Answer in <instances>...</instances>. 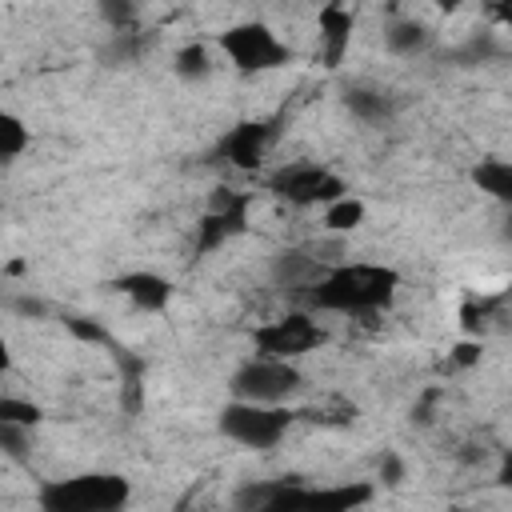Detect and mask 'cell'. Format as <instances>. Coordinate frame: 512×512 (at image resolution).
I'll use <instances>...</instances> for the list:
<instances>
[{
  "label": "cell",
  "instance_id": "22",
  "mask_svg": "<svg viewBox=\"0 0 512 512\" xmlns=\"http://www.w3.org/2000/svg\"><path fill=\"white\" fill-rule=\"evenodd\" d=\"M380 476H388V484H400V464H396V456H384Z\"/></svg>",
  "mask_w": 512,
  "mask_h": 512
},
{
  "label": "cell",
  "instance_id": "4",
  "mask_svg": "<svg viewBox=\"0 0 512 512\" xmlns=\"http://www.w3.org/2000/svg\"><path fill=\"white\" fill-rule=\"evenodd\" d=\"M216 48L224 52V60L240 76H260V72H276V68L292 64V48L264 20H240V24L224 28L220 40H216Z\"/></svg>",
  "mask_w": 512,
  "mask_h": 512
},
{
  "label": "cell",
  "instance_id": "9",
  "mask_svg": "<svg viewBox=\"0 0 512 512\" xmlns=\"http://www.w3.org/2000/svg\"><path fill=\"white\" fill-rule=\"evenodd\" d=\"M248 208H252V196L248 192H236V188H216L200 224H196V252L208 256L216 248H224L228 240H236L244 228H248Z\"/></svg>",
  "mask_w": 512,
  "mask_h": 512
},
{
  "label": "cell",
  "instance_id": "6",
  "mask_svg": "<svg viewBox=\"0 0 512 512\" xmlns=\"http://www.w3.org/2000/svg\"><path fill=\"white\" fill-rule=\"evenodd\" d=\"M268 192L292 208H328L332 200L348 196V184L340 172H332L328 164H316V160H296V164H284L268 176Z\"/></svg>",
  "mask_w": 512,
  "mask_h": 512
},
{
  "label": "cell",
  "instance_id": "17",
  "mask_svg": "<svg viewBox=\"0 0 512 512\" xmlns=\"http://www.w3.org/2000/svg\"><path fill=\"white\" fill-rule=\"evenodd\" d=\"M172 68H176V76L184 80V84H204L208 76H212V52L200 44V40H192V44H184V48H176V56H172Z\"/></svg>",
  "mask_w": 512,
  "mask_h": 512
},
{
  "label": "cell",
  "instance_id": "21",
  "mask_svg": "<svg viewBox=\"0 0 512 512\" xmlns=\"http://www.w3.org/2000/svg\"><path fill=\"white\" fill-rule=\"evenodd\" d=\"M12 372V344H8V336L0 332V376H8Z\"/></svg>",
  "mask_w": 512,
  "mask_h": 512
},
{
  "label": "cell",
  "instance_id": "14",
  "mask_svg": "<svg viewBox=\"0 0 512 512\" xmlns=\"http://www.w3.org/2000/svg\"><path fill=\"white\" fill-rule=\"evenodd\" d=\"M344 108L360 124H384L396 112V96L388 88H376V84H348L344 88Z\"/></svg>",
  "mask_w": 512,
  "mask_h": 512
},
{
  "label": "cell",
  "instance_id": "7",
  "mask_svg": "<svg viewBox=\"0 0 512 512\" xmlns=\"http://www.w3.org/2000/svg\"><path fill=\"white\" fill-rule=\"evenodd\" d=\"M300 388H304V372L292 360H268V356L244 360L228 380L232 400L244 404H288Z\"/></svg>",
  "mask_w": 512,
  "mask_h": 512
},
{
  "label": "cell",
  "instance_id": "12",
  "mask_svg": "<svg viewBox=\"0 0 512 512\" xmlns=\"http://www.w3.org/2000/svg\"><path fill=\"white\" fill-rule=\"evenodd\" d=\"M316 28H320V60H324L328 68H340L344 56H348V44H352L356 16H352L344 4H324Z\"/></svg>",
  "mask_w": 512,
  "mask_h": 512
},
{
  "label": "cell",
  "instance_id": "3",
  "mask_svg": "<svg viewBox=\"0 0 512 512\" xmlns=\"http://www.w3.org/2000/svg\"><path fill=\"white\" fill-rule=\"evenodd\" d=\"M128 500H132V480L108 468L68 472L36 488L40 512H124Z\"/></svg>",
  "mask_w": 512,
  "mask_h": 512
},
{
  "label": "cell",
  "instance_id": "2",
  "mask_svg": "<svg viewBox=\"0 0 512 512\" xmlns=\"http://www.w3.org/2000/svg\"><path fill=\"white\" fill-rule=\"evenodd\" d=\"M372 500L368 480L352 484H300V480H272L252 484L240 492V512H360Z\"/></svg>",
  "mask_w": 512,
  "mask_h": 512
},
{
  "label": "cell",
  "instance_id": "1",
  "mask_svg": "<svg viewBox=\"0 0 512 512\" xmlns=\"http://www.w3.org/2000/svg\"><path fill=\"white\" fill-rule=\"evenodd\" d=\"M400 292V272L388 264H368V260H348V264H328L320 280L304 292L308 308L332 312V316H372L384 312Z\"/></svg>",
  "mask_w": 512,
  "mask_h": 512
},
{
  "label": "cell",
  "instance_id": "8",
  "mask_svg": "<svg viewBox=\"0 0 512 512\" xmlns=\"http://www.w3.org/2000/svg\"><path fill=\"white\" fill-rule=\"evenodd\" d=\"M320 340H324V328H320L308 312L276 316V320H268V324H260V328L252 332V348H256V356H268V360H292V364H296V356L320 348Z\"/></svg>",
  "mask_w": 512,
  "mask_h": 512
},
{
  "label": "cell",
  "instance_id": "15",
  "mask_svg": "<svg viewBox=\"0 0 512 512\" xmlns=\"http://www.w3.org/2000/svg\"><path fill=\"white\" fill-rule=\"evenodd\" d=\"M432 40H436V32H432L424 20H416V16H396V20L384 28V44H388L396 56H416V52H424Z\"/></svg>",
  "mask_w": 512,
  "mask_h": 512
},
{
  "label": "cell",
  "instance_id": "20",
  "mask_svg": "<svg viewBox=\"0 0 512 512\" xmlns=\"http://www.w3.org/2000/svg\"><path fill=\"white\" fill-rule=\"evenodd\" d=\"M40 424V408L32 400L20 396H0V428H36Z\"/></svg>",
  "mask_w": 512,
  "mask_h": 512
},
{
  "label": "cell",
  "instance_id": "18",
  "mask_svg": "<svg viewBox=\"0 0 512 512\" xmlns=\"http://www.w3.org/2000/svg\"><path fill=\"white\" fill-rule=\"evenodd\" d=\"M28 144H32V132H28V124H24L16 112L0 108V164H12V160H20V156L28 152Z\"/></svg>",
  "mask_w": 512,
  "mask_h": 512
},
{
  "label": "cell",
  "instance_id": "10",
  "mask_svg": "<svg viewBox=\"0 0 512 512\" xmlns=\"http://www.w3.org/2000/svg\"><path fill=\"white\" fill-rule=\"evenodd\" d=\"M272 136H276L272 120H240V124H232V128L220 136L216 152H220L232 168H240V172H256V168L264 164L268 148H272Z\"/></svg>",
  "mask_w": 512,
  "mask_h": 512
},
{
  "label": "cell",
  "instance_id": "11",
  "mask_svg": "<svg viewBox=\"0 0 512 512\" xmlns=\"http://www.w3.org/2000/svg\"><path fill=\"white\" fill-rule=\"evenodd\" d=\"M112 288H116L132 308H140V312H164V308L172 304V296H176L172 280H168V276H160V272H148V268L124 272Z\"/></svg>",
  "mask_w": 512,
  "mask_h": 512
},
{
  "label": "cell",
  "instance_id": "23",
  "mask_svg": "<svg viewBox=\"0 0 512 512\" xmlns=\"http://www.w3.org/2000/svg\"><path fill=\"white\" fill-rule=\"evenodd\" d=\"M0 216H4V204H0Z\"/></svg>",
  "mask_w": 512,
  "mask_h": 512
},
{
  "label": "cell",
  "instance_id": "13",
  "mask_svg": "<svg viewBox=\"0 0 512 512\" xmlns=\"http://www.w3.org/2000/svg\"><path fill=\"white\" fill-rule=\"evenodd\" d=\"M320 272H324L320 256H312V252H304V248H284V252L276 256V264H272V280H276L280 288H296V292H308V288L320 280Z\"/></svg>",
  "mask_w": 512,
  "mask_h": 512
},
{
  "label": "cell",
  "instance_id": "16",
  "mask_svg": "<svg viewBox=\"0 0 512 512\" xmlns=\"http://www.w3.org/2000/svg\"><path fill=\"white\" fill-rule=\"evenodd\" d=\"M472 184H476L484 196H492V200H500V204H512V164H508V160H500V156L480 160V164L472 168Z\"/></svg>",
  "mask_w": 512,
  "mask_h": 512
},
{
  "label": "cell",
  "instance_id": "19",
  "mask_svg": "<svg viewBox=\"0 0 512 512\" xmlns=\"http://www.w3.org/2000/svg\"><path fill=\"white\" fill-rule=\"evenodd\" d=\"M364 200H356L352 192L348 196H340V200H332L328 208H324V228L328 232H356L360 224H364Z\"/></svg>",
  "mask_w": 512,
  "mask_h": 512
},
{
  "label": "cell",
  "instance_id": "5",
  "mask_svg": "<svg viewBox=\"0 0 512 512\" xmlns=\"http://www.w3.org/2000/svg\"><path fill=\"white\" fill-rule=\"evenodd\" d=\"M296 412L288 404H244V400H228L220 408V432L224 440L240 444V448H256V452H268L276 448L288 428H292Z\"/></svg>",
  "mask_w": 512,
  "mask_h": 512
}]
</instances>
